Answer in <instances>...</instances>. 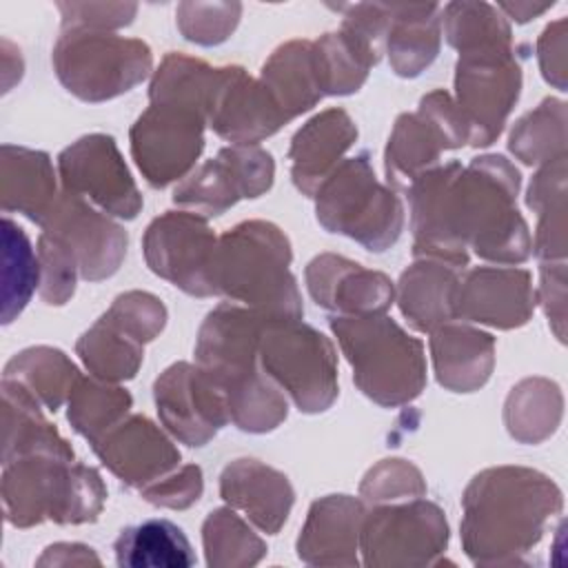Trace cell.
Returning <instances> with one entry per match:
<instances>
[{
    "label": "cell",
    "instance_id": "1",
    "mask_svg": "<svg viewBox=\"0 0 568 568\" xmlns=\"http://www.w3.org/2000/svg\"><path fill=\"white\" fill-rule=\"evenodd\" d=\"M519 171L504 155H481L468 166H435L408 186L415 257L468 264V246L488 262L517 264L532 242L515 197Z\"/></svg>",
    "mask_w": 568,
    "mask_h": 568
},
{
    "label": "cell",
    "instance_id": "2",
    "mask_svg": "<svg viewBox=\"0 0 568 568\" xmlns=\"http://www.w3.org/2000/svg\"><path fill=\"white\" fill-rule=\"evenodd\" d=\"M462 506L466 555L479 566L519 564L561 510V493L537 470L499 466L468 484Z\"/></svg>",
    "mask_w": 568,
    "mask_h": 568
},
{
    "label": "cell",
    "instance_id": "3",
    "mask_svg": "<svg viewBox=\"0 0 568 568\" xmlns=\"http://www.w3.org/2000/svg\"><path fill=\"white\" fill-rule=\"evenodd\" d=\"M268 315L231 302L211 311L200 326L195 359L220 386L231 422L248 433L273 430L288 404L257 359L260 333Z\"/></svg>",
    "mask_w": 568,
    "mask_h": 568
},
{
    "label": "cell",
    "instance_id": "4",
    "mask_svg": "<svg viewBox=\"0 0 568 568\" xmlns=\"http://www.w3.org/2000/svg\"><path fill=\"white\" fill-rule=\"evenodd\" d=\"M288 264L291 244L275 224L242 222L217 237L213 293L244 302L273 320H302V297Z\"/></svg>",
    "mask_w": 568,
    "mask_h": 568
},
{
    "label": "cell",
    "instance_id": "5",
    "mask_svg": "<svg viewBox=\"0 0 568 568\" xmlns=\"http://www.w3.org/2000/svg\"><path fill=\"white\" fill-rule=\"evenodd\" d=\"M106 488L95 468L55 455H22L2 464L4 519L29 528L44 519L55 524L95 521Z\"/></svg>",
    "mask_w": 568,
    "mask_h": 568
},
{
    "label": "cell",
    "instance_id": "6",
    "mask_svg": "<svg viewBox=\"0 0 568 568\" xmlns=\"http://www.w3.org/2000/svg\"><path fill=\"white\" fill-rule=\"evenodd\" d=\"M331 331L357 388L379 406H402L424 390V344L384 313L339 315L331 320Z\"/></svg>",
    "mask_w": 568,
    "mask_h": 568
},
{
    "label": "cell",
    "instance_id": "7",
    "mask_svg": "<svg viewBox=\"0 0 568 568\" xmlns=\"http://www.w3.org/2000/svg\"><path fill=\"white\" fill-rule=\"evenodd\" d=\"M313 197L317 222L326 231L348 235L368 251H386L402 233V202L377 182L364 153L342 160Z\"/></svg>",
    "mask_w": 568,
    "mask_h": 568
},
{
    "label": "cell",
    "instance_id": "8",
    "mask_svg": "<svg viewBox=\"0 0 568 568\" xmlns=\"http://www.w3.org/2000/svg\"><path fill=\"white\" fill-rule=\"evenodd\" d=\"M257 359L302 413H322L337 397V355L326 335L302 320L268 317L260 333Z\"/></svg>",
    "mask_w": 568,
    "mask_h": 568
},
{
    "label": "cell",
    "instance_id": "9",
    "mask_svg": "<svg viewBox=\"0 0 568 568\" xmlns=\"http://www.w3.org/2000/svg\"><path fill=\"white\" fill-rule=\"evenodd\" d=\"M153 64L142 40L102 31H64L53 49V69L69 93L104 102L140 84Z\"/></svg>",
    "mask_w": 568,
    "mask_h": 568
},
{
    "label": "cell",
    "instance_id": "10",
    "mask_svg": "<svg viewBox=\"0 0 568 568\" xmlns=\"http://www.w3.org/2000/svg\"><path fill=\"white\" fill-rule=\"evenodd\" d=\"M519 89L521 69L510 44H490L459 55L455 104L468 126V144L486 146L501 133Z\"/></svg>",
    "mask_w": 568,
    "mask_h": 568
},
{
    "label": "cell",
    "instance_id": "11",
    "mask_svg": "<svg viewBox=\"0 0 568 568\" xmlns=\"http://www.w3.org/2000/svg\"><path fill=\"white\" fill-rule=\"evenodd\" d=\"M448 544L444 513L426 499L377 506L364 515L359 552L366 566H430Z\"/></svg>",
    "mask_w": 568,
    "mask_h": 568
},
{
    "label": "cell",
    "instance_id": "12",
    "mask_svg": "<svg viewBox=\"0 0 568 568\" xmlns=\"http://www.w3.org/2000/svg\"><path fill=\"white\" fill-rule=\"evenodd\" d=\"M149 268L195 297H211V268L217 237L206 217L191 211H169L155 217L144 233Z\"/></svg>",
    "mask_w": 568,
    "mask_h": 568
},
{
    "label": "cell",
    "instance_id": "13",
    "mask_svg": "<svg viewBox=\"0 0 568 568\" xmlns=\"http://www.w3.org/2000/svg\"><path fill=\"white\" fill-rule=\"evenodd\" d=\"M206 120L175 104L151 102L131 129V153L151 186L182 180L204 149Z\"/></svg>",
    "mask_w": 568,
    "mask_h": 568
},
{
    "label": "cell",
    "instance_id": "14",
    "mask_svg": "<svg viewBox=\"0 0 568 568\" xmlns=\"http://www.w3.org/2000/svg\"><path fill=\"white\" fill-rule=\"evenodd\" d=\"M273 175L271 153L255 144H231L186 175L175 186L173 202L202 217L220 215L237 200L268 191Z\"/></svg>",
    "mask_w": 568,
    "mask_h": 568
},
{
    "label": "cell",
    "instance_id": "15",
    "mask_svg": "<svg viewBox=\"0 0 568 568\" xmlns=\"http://www.w3.org/2000/svg\"><path fill=\"white\" fill-rule=\"evenodd\" d=\"M64 191L100 206L106 215L133 220L142 209L140 191L111 135H84L58 158Z\"/></svg>",
    "mask_w": 568,
    "mask_h": 568
},
{
    "label": "cell",
    "instance_id": "16",
    "mask_svg": "<svg viewBox=\"0 0 568 568\" xmlns=\"http://www.w3.org/2000/svg\"><path fill=\"white\" fill-rule=\"evenodd\" d=\"M160 422L186 446H204L231 422L226 399L200 364L178 362L153 386Z\"/></svg>",
    "mask_w": 568,
    "mask_h": 568
},
{
    "label": "cell",
    "instance_id": "17",
    "mask_svg": "<svg viewBox=\"0 0 568 568\" xmlns=\"http://www.w3.org/2000/svg\"><path fill=\"white\" fill-rule=\"evenodd\" d=\"M40 226L71 251L80 275L89 282L113 275L124 260L126 233L122 226L75 193L62 191Z\"/></svg>",
    "mask_w": 568,
    "mask_h": 568
},
{
    "label": "cell",
    "instance_id": "18",
    "mask_svg": "<svg viewBox=\"0 0 568 568\" xmlns=\"http://www.w3.org/2000/svg\"><path fill=\"white\" fill-rule=\"evenodd\" d=\"M91 446L120 481L138 490L180 468V450L144 415L124 417Z\"/></svg>",
    "mask_w": 568,
    "mask_h": 568
},
{
    "label": "cell",
    "instance_id": "19",
    "mask_svg": "<svg viewBox=\"0 0 568 568\" xmlns=\"http://www.w3.org/2000/svg\"><path fill=\"white\" fill-rule=\"evenodd\" d=\"M532 308L535 291L528 271L479 266L459 280L455 320L462 317L497 328H515L528 322Z\"/></svg>",
    "mask_w": 568,
    "mask_h": 568
},
{
    "label": "cell",
    "instance_id": "20",
    "mask_svg": "<svg viewBox=\"0 0 568 568\" xmlns=\"http://www.w3.org/2000/svg\"><path fill=\"white\" fill-rule=\"evenodd\" d=\"M306 286L311 297L339 315L386 313L395 297L393 282L342 255L322 253L306 266Z\"/></svg>",
    "mask_w": 568,
    "mask_h": 568
},
{
    "label": "cell",
    "instance_id": "21",
    "mask_svg": "<svg viewBox=\"0 0 568 568\" xmlns=\"http://www.w3.org/2000/svg\"><path fill=\"white\" fill-rule=\"evenodd\" d=\"M286 122V115L260 80H253L240 67H229L209 115V126L220 138L233 144H257Z\"/></svg>",
    "mask_w": 568,
    "mask_h": 568
},
{
    "label": "cell",
    "instance_id": "22",
    "mask_svg": "<svg viewBox=\"0 0 568 568\" xmlns=\"http://www.w3.org/2000/svg\"><path fill=\"white\" fill-rule=\"evenodd\" d=\"M362 501L348 495H328L313 501L297 537V557L311 566H357Z\"/></svg>",
    "mask_w": 568,
    "mask_h": 568
},
{
    "label": "cell",
    "instance_id": "23",
    "mask_svg": "<svg viewBox=\"0 0 568 568\" xmlns=\"http://www.w3.org/2000/svg\"><path fill=\"white\" fill-rule=\"evenodd\" d=\"M220 495L268 535L282 528L295 497L286 475L257 459L231 462L222 470Z\"/></svg>",
    "mask_w": 568,
    "mask_h": 568
},
{
    "label": "cell",
    "instance_id": "24",
    "mask_svg": "<svg viewBox=\"0 0 568 568\" xmlns=\"http://www.w3.org/2000/svg\"><path fill=\"white\" fill-rule=\"evenodd\" d=\"M357 138V126L344 109H328L311 118L293 138L288 158L295 186L315 195L317 186L337 169Z\"/></svg>",
    "mask_w": 568,
    "mask_h": 568
},
{
    "label": "cell",
    "instance_id": "25",
    "mask_svg": "<svg viewBox=\"0 0 568 568\" xmlns=\"http://www.w3.org/2000/svg\"><path fill=\"white\" fill-rule=\"evenodd\" d=\"M430 353L437 382L455 393H470L486 384L495 364L493 335L446 322L430 331Z\"/></svg>",
    "mask_w": 568,
    "mask_h": 568
},
{
    "label": "cell",
    "instance_id": "26",
    "mask_svg": "<svg viewBox=\"0 0 568 568\" xmlns=\"http://www.w3.org/2000/svg\"><path fill=\"white\" fill-rule=\"evenodd\" d=\"M459 277L455 266L422 257L408 266L397 284V302L415 331L430 333L455 320Z\"/></svg>",
    "mask_w": 568,
    "mask_h": 568
},
{
    "label": "cell",
    "instance_id": "27",
    "mask_svg": "<svg viewBox=\"0 0 568 568\" xmlns=\"http://www.w3.org/2000/svg\"><path fill=\"white\" fill-rule=\"evenodd\" d=\"M0 197L4 213H22L42 224L58 200L55 173L47 153L2 144L0 151Z\"/></svg>",
    "mask_w": 568,
    "mask_h": 568
},
{
    "label": "cell",
    "instance_id": "28",
    "mask_svg": "<svg viewBox=\"0 0 568 568\" xmlns=\"http://www.w3.org/2000/svg\"><path fill=\"white\" fill-rule=\"evenodd\" d=\"M42 406L24 390L2 382V464L22 455L73 459L71 446L44 419Z\"/></svg>",
    "mask_w": 568,
    "mask_h": 568
},
{
    "label": "cell",
    "instance_id": "29",
    "mask_svg": "<svg viewBox=\"0 0 568 568\" xmlns=\"http://www.w3.org/2000/svg\"><path fill=\"white\" fill-rule=\"evenodd\" d=\"M386 49L390 67L402 78L419 75L439 51L437 4H390Z\"/></svg>",
    "mask_w": 568,
    "mask_h": 568
},
{
    "label": "cell",
    "instance_id": "30",
    "mask_svg": "<svg viewBox=\"0 0 568 568\" xmlns=\"http://www.w3.org/2000/svg\"><path fill=\"white\" fill-rule=\"evenodd\" d=\"M260 82L273 95L286 120L315 106L324 93L315 73L313 42L293 40L282 44L264 64Z\"/></svg>",
    "mask_w": 568,
    "mask_h": 568
},
{
    "label": "cell",
    "instance_id": "31",
    "mask_svg": "<svg viewBox=\"0 0 568 568\" xmlns=\"http://www.w3.org/2000/svg\"><path fill=\"white\" fill-rule=\"evenodd\" d=\"M80 371L58 348L33 346L13 355L2 373L4 384H13L36 399L44 410H58L69 399Z\"/></svg>",
    "mask_w": 568,
    "mask_h": 568
},
{
    "label": "cell",
    "instance_id": "32",
    "mask_svg": "<svg viewBox=\"0 0 568 568\" xmlns=\"http://www.w3.org/2000/svg\"><path fill=\"white\" fill-rule=\"evenodd\" d=\"M448 149L439 129L419 111L397 118L386 146V180L395 189H406L437 166L442 151Z\"/></svg>",
    "mask_w": 568,
    "mask_h": 568
},
{
    "label": "cell",
    "instance_id": "33",
    "mask_svg": "<svg viewBox=\"0 0 568 568\" xmlns=\"http://www.w3.org/2000/svg\"><path fill=\"white\" fill-rule=\"evenodd\" d=\"M113 548L122 568H186L195 564L186 535L169 519H149L124 528Z\"/></svg>",
    "mask_w": 568,
    "mask_h": 568
},
{
    "label": "cell",
    "instance_id": "34",
    "mask_svg": "<svg viewBox=\"0 0 568 568\" xmlns=\"http://www.w3.org/2000/svg\"><path fill=\"white\" fill-rule=\"evenodd\" d=\"M313 58L324 95H346L357 91L364 84L368 69L377 64L366 44L346 29L339 33H326L313 42Z\"/></svg>",
    "mask_w": 568,
    "mask_h": 568
},
{
    "label": "cell",
    "instance_id": "35",
    "mask_svg": "<svg viewBox=\"0 0 568 568\" xmlns=\"http://www.w3.org/2000/svg\"><path fill=\"white\" fill-rule=\"evenodd\" d=\"M75 351L84 366L104 382L131 379L144 355V344L104 315L78 339Z\"/></svg>",
    "mask_w": 568,
    "mask_h": 568
},
{
    "label": "cell",
    "instance_id": "36",
    "mask_svg": "<svg viewBox=\"0 0 568 568\" xmlns=\"http://www.w3.org/2000/svg\"><path fill=\"white\" fill-rule=\"evenodd\" d=\"M564 178H566V158L548 162L535 178L528 189V206L539 213V224L535 233V253L541 260L564 257Z\"/></svg>",
    "mask_w": 568,
    "mask_h": 568
},
{
    "label": "cell",
    "instance_id": "37",
    "mask_svg": "<svg viewBox=\"0 0 568 568\" xmlns=\"http://www.w3.org/2000/svg\"><path fill=\"white\" fill-rule=\"evenodd\" d=\"M69 424L89 442L122 422L131 408V395L104 379L80 377L69 395Z\"/></svg>",
    "mask_w": 568,
    "mask_h": 568
},
{
    "label": "cell",
    "instance_id": "38",
    "mask_svg": "<svg viewBox=\"0 0 568 568\" xmlns=\"http://www.w3.org/2000/svg\"><path fill=\"white\" fill-rule=\"evenodd\" d=\"M40 286L38 253L24 231L9 217L2 220V324L13 322Z\"/></svg>",
    "mask_w": 568,
    "mask_h": 568
},
{
    "label": "cell",
    "instance_id": "39",
    "mask_svg": "<svg viewBox=\"0 0 568 568\" xmlns=\"http://www.w3.org/2000/svg\"><path fill=\"white\" fill-rule=\"evenodd\" d=\"M561 413L557 386L546 379H524L506 402L508 433L519 442H541L548 437Z\"/></svg>",
    "mask_w": 568,
    "mask_h": 568
},
{
    "label": "cell",
    "instance_id": "40",
    "mask_svg": "<svg viewBox=\"0 0 568 568\" xmlns=\"http://www.w3.org/2000/svg\"><path fill=\"white\" fill-rule=\"evenodd\" d=\"M209 566H253L266 555V544L231 508L213 510L202 526Z\"/></svg>",
    "mask_w": 568,
    "mask_h": 568
},
{
    "label": "cell",
    "instance_id": "41",
    "mask_svg": "<svg viewBox=\"0 0 568 568\" xmlns=\"http://www.w3.org/2000/svg\"><path fill=\"white\" fill-rule=\"evenodd\" d=\"M510 151L526 164L555 162L566 158L564 153V104L546 100L539 109L524 115L508 142Z\"/></svg>",
    "mask_w": 568,
    "mask_h": 568
},
{
    "label": "cell",
    "instance_id": "42",
    "mask_svg": "<svg viewBox=\"0 0 568 568\" xmlns=\"http://www.w3.org/2000/svg\"><path fill=\"white\" fill-rule=\"evenodd\" d=\"M444 24L448 42L459 53L490 44H510L506 22L488 4H448Z\"/></svg>",
    "mask_w": 568,
    "mask_h": 568
},
{
    "label": "cell",
    "instance_id": "43",
    "mask_svg": "<svg viewBox=\"0 0 568 568\" xmlns=\"http://www.w3.org/2000/svg\"><path fill=\"white\" fill-rule=\"evenodd\" d=\"M38 264H40V297L51 304H64L75 291V277L80 275L78 262L71 251L53 235L40 233L38 237Z\"/></svg>",
    "mask_w": 568,
    "mask_h": 568
},
{
    "label": "cell",
    "instance_id": "44",
    "mask_svg": "<svg viewBox=\"0 0 568 568\" xmlns=\"http://www.w3.org/2000/svg\"><path fill=\"white\" fill-rule=\"evenodd\" d=\"M359 493L368 504L415 499L426 493L422 473L404 459H384L364 477Z\"/></svg>",
    "mask_w": 568,
    "mask_h": 568
},
{
    "label": "cell",
    "instance_id": "45",
    "mask_svg": "<svg viewBox=\"0 0 568 568\" xmlns=\"http://www.w3.org/2000/svg\"><path fill=\"white\" fill-rule=\"evenodd\" d=\"M104 317L111 320L113 324H118L131 337L146 344L164 328L166 308L151 293L129 291L111 304V308L104 313Z\"/></svg>",
    "mask_w": 568,
    "mask_h": 568
},
{
    "label": "cell",
    "instance_id": "46",
    "mask_svg": "<svg viewBox=\"0 0 568 568\" xmlns=\"http://www.w3.org/2000/svg\"><path fill=\"white\" fill-rule=\"evenodd\" d=\"M178 27L186 40L197 44H217L233 33L240 4H180Z\"/></svg>",
    "mask_w": 568,
    "mask_h": 568
},
{
    "label": "cell",
    "instance_id": "47",
    "mask_svg": "<svg viewBox=\"0 0 568 568\" xmlns=\"http://www.w3.org/2000/svg\"><path fill=\"white\" fill-rule=\"evenodd\" d=\"M202 488H204V481H202L200 466L189 464V466L175 468L173 473H169L166 477L158 479L155 484L146 486L140 493L149 504L182 510L200 499Z\"/></svg>",
    "mask_w": 568,
    "mask_h": 568
},
{
    "label": "cell",
    "instance_id": "48",
    "mask_svg": "<svg viewBox=\"0 0 568 568\" xmlns=\"http://www.w3.org/2000/svg\"><path fill=\"white\" fill-rule=\"evenodd\" d=\"M62 31L109 29L131 22L135 4H60Z\"/></svg>",
    "mask_w": 568,
    "mask_h": 568
},
{
    "label": "cell",
    "instance_id": "49",
    "mask_svg": "<svg viewBox=\"0 0 568 568\" xmlns=\"http://www.w3.org/2000/svg\"><path fill=\"white\" fill-rule=\"evenodd\" d=\"M38 566H87V564H100V557L93 552V548L82 544H53L44 548L42 557L36 561Z\"/></svg>",
    "mask_w": 568,
    "mask_h": 568
}]
</instances>
